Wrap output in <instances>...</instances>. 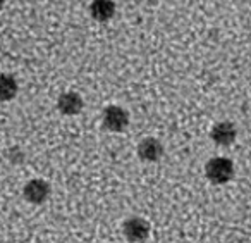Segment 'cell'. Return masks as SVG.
Wrapping results in <instances>:
<instances>
[{"label":"cell","instance_id":"obj_1","mask_svg":"<svg viewBox=\"0 0 251 243\" xmlns=\"http://www.w3.org/2000/svg\"><path fill=\"white\" fill-rule=\"evenodd\" d=\"M234 162L229 157L217 155L205 164V176L213 184H226L234 178Z\"/></svg>","mask_w":251,"mask_h":243},{"label":"cell","instance_id":"obj_2","mask_svg":"<svg viewBox=\"0 0 251 243\" xmlns=\"http://www.w3.org/2000/svg\"><path fill=\"white\" fill-rule=\"evenodd\" d=\"M101 124L107 131L121 133L129 126V112L121 105H107L101 111Z\"/></svg>","mask_w":251,"mask_h":243},{"label":"cell","instance_id":"obj_3","mask_svg":"<svg viewBox=\"0 0 251 243\" xmlns=\"http://www.w3.org/2000/svg\"><path fill=\"white\" fill-rule=\"evenodd\" d=\"M150 222L145 217H138V215L126 219L124 224H122V233H124L126 240H129L131 243L145 242L150 236Z\"/></svg>","mask_w":251,"mask_h":243},{"label":"cell","instance_id":"obj_4","mask_svg":"<svg viewBox=\"0 0 251 243\" xmlns=\"http://www.w3.org/2000/svg\"><path fill=\"white\" fill-rule=\"evenodd\" d=\"M210 138L215 145L219 147H229L236 142L237 138V128L234 122L230 121H219L212 126L210 131Z\"/></svg>","mask_w":251,"mask_h":243},{"label":"cell","instance_id":"obj_5","mask_svg":"<svg viewBox=\"0 0 251 243\" xmlns=\"http://www.w3.org/2000/svg\"><path fill=\"white\" fill-rule=\"evenodd\" d=\"M138 157H140L143 162H158L164 155V145H162L160 140L153 138V136H148L143 138L136 147Z\"/></svg>","mask_w":251,"mask_h":243},{"label":"cell","instance_id":"obj_6","mask_svg":"<svg viewBox=\"0 0 251 243\" xmlns=\"http://www.w3.org/2000/svg\"><path fill=\"white\" fill-rule=\"evenodd\" d=\"M117 5L114 0H91L88 5V12L97 23H107L115 16Z\"/></svg>","mask_w":251,"mask_h":243},{"label":"cell","instance_id":"obj_7","mask_svg":"<svg viewBox=\"0 0 251 243\" xmlns=\"http://www.w3.org/2000/svg\"><path fill=\"white\" fill-rule=\"evenodd\" d=\"M84 107V100L77 91H64L57 100V109L64 116H77Z\"/></svg>","mask_w":251,"mask_h":243},{"label":"cell","instance_id":"obj_8","mask_svg":"<svg viewBox=\"0 0 251 243\" xmlns=\"http://www.w3.org/2000/svg\"><path fill=\"white\" fill-rule=\"evenodd\" d=\"M50 195V186L47 181L43 180H31L25 186V197L33 204H42L49 198Z\"/></svg>","mask_w":251,"mask_h":243}]
</instances>
